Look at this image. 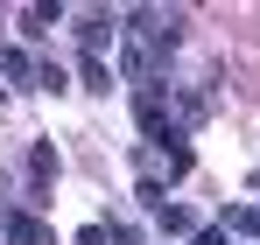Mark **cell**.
Listing matches in <instances>:
<instances>
[{
	"mask_svg": "<svg viewBox=\"0 0 260 245\" xmlns=\"http://www.w3.org/2000/svg\"><path fill=\"white\" fill-rule=\"evenodd\" d=\"M21 175H28V196L49 203V189H56V175H63V154H56V140H49V133H36V140L21 147Z\"/></svg>",
	"mask_w": 260,
	"mask_h": 245,
	"instance_id": "6da1fadb",
	"label": "cell"
},
{
	"mask_svg": "<svg viewBox=\"0 0 260 245\" xmlns=\"http://www.w3.org/2000/svg\"><path fill=\"white\" fill-rule=\"evenodd\" d=\"M113 35H120V14H106V7H78V42H85V56L113 49Z\"/></svg>",
	"mask_w": 260,
	"mask_h": 245,
	"instance_id": "7a4b0ae2",
	"label": "cell"
},
{
	"mask_svg": "<svg viewBox=\"0 0 260 245\" xmlns=\"http://www.w3.org/2000/svg\"><path fill=\"white\" fill-rule=\"evenodd\" d=\"M0 77L14 84V91H36V49H21V42H0Z\"/></svg>",
	"mask_w": 260,
	"mask_h": 245,
	"instance_id": "3957f363",
	"label": "cell"
},
{
	"mask_svg": "<svg viewBox=\"0 0 260 245\" xmlns=\"http://www.w3.org/2000/svg\"><path fill=\"white\" fill-rule=\"evenodd\" d=\"M211 91H197V84H190V91H176V126H183V133H197V126L211 119Z\"/></svg>",
	"mask_w": 260,
	"mask_h": 245,
	"instance_id": "277c9868",
	"label": "cell"
},
{
	"mask_svg": "<svg viewBox=\"0 0 260 245\" xmlns=\"http://www.w3.org/2000/svg\"><path fill=\"white\" fill-rule=\"evenodd\" d=\"M14 21H21V35H28V49H36V42H43L49 28H56V21H63V7H56V0H36V7H21V14H14Z\"/></svg>",
	"mask_w": 260,
	"mask_h": 245,
	"instance_id": "5b68a950",
	"label": "cell"
},
{
	"mask_svg": "<svg viewBox=\"0 0 260 245\" xmlns=\"http://www.w3.org/2000/svg\"><path fill=\"white\" fill-rule=\"evenodd\" d=\"M7 245H56V231H49L36 210H14L7 217Z\"/></svg>",
	"mask_w": 260,
	"mask_h": 245,
	"instance_id": "8992f818",
	"label": "cell"
},
{
	"mask_svg": "<svg viewBox=\"0 0 260 245\" xmlns=\"http://www.w3.org/2000/svg\"><path fill=\"white\" fill-rule=\"evenodd\" d=\"M155 224H162V231H169V238H190V231H197V224H204V217H197V203H176V196H169V203L155 210Z\"/></svg>",
	"mask_w": 260,
	"mask_h": 245,
	"instance_id": "52a82bcc",
	"label": "cell"
},
{
	"mask_svg": "<svg viewBox=\"0 0 260 245\" xmlns=\"http://www.w3.org/2000/svg\"><path fill=\"white\" fill-rule=\"evenodd\" d=\"M218 224H225L232 238H260V203H225V210H218Z\"/></svg>",
	"mask_w": 260,
	"mask_h": 245,
	"instance_id": "ba28073f",
	"label": "cell"
},
{
	"mask_svg": "<svg viewBox=\"0 0 260 245\" xmlns=\"http://www.w3.org/2000/svg\"><path fill=\"white\" fill-rule=\"evenodd\" d=\"M78 84H85L91 98H113V91H120V77H113L99 56H78Z\"/></svg>",
	"mask_w": 260,
	"mask_h": 245,
	"instance_id": "9c48e42d",
	"label": "cell"
},
{
	"mask_svg": "<svg viewBox=\"0 0 260 245\" xmlns=\"http://www.w3.org/2000/svg\"><path fill=\"white\" fill-rule=\"evenodd\" d=\"M36 91H43V98L71 91V70H63V63H49V56H36Z\"/></svg>",
	"mask_w": 260,
	"mask_h": 245,
	"instance_id": "30bf717a",
	"label": "cell"
},
{
	"mask_svg": "<svg viewBox=\"0 0 260 245\" xmlns=\"http://www.w3.org/2000/svg\"><path fill=\"white\" fill-rule=\"evenodd\" d=\"M71 245H113V217H91V224H85Z\"/></svg>",
	"mask_w": 260,
	"mask_h": 245,
	"instance_id": "8fae6325",
	"label": "cell"
},
{
	"mask_svg": "<svg viewBox=\"0 0 260 245\" xmlns=\"http://www.w3.org/2000/svg\"><path fill=\"white\" fill-rule=\"evenodd\" d=\"M190 245H232V231H225V224H197V231H190Z\"/></svg>",
	"mask_w": 260,
	"mask_h": 245,
	"instance_id": "7c38bea8",
	"label": "cell"
},
{
	"mask_svg": "<svg viewBox=\"0 0 260 245\" xmlns=\"http://www.w3.org/2000/svg\"><path fill=\"white\" fill-rule=\"evenodd\" d=\"M0 196H14V175H7V168H0Z\"/></svg>",
	"mask_w": 260,
	"mask_h": 245,
	"instance_id": "4fadbf2b",
	"label": "cell"
},
{
	"mask_svg": "<svg viewBox=\"0 0 260 245\" xmlns=\"http://www.w3.org/2000/svg\"><path fill=\"white\" fill-rule=\"evenodd\" d=\"M246 189H253V196H260V161H253V175H246Z\"/></svg>",
	"mask_w": 260,
	"mask_h": 245,
	"instance_id": "5bb4252c",
	"label": "cell"
},
{
	"mask_svg": "<svg viewBox=\"0 0 260 245\" xmlns=\"http://www.w3.org/2000/svg\"><path fill=\"white\" fill-rule=\"evenodd\" d=\"M7 217H14V210H0V245H7Z\"/></svg>",
	"mask_w": 260,
	"mask_h": 245,
	"instance_id": "9a60e30c",
	"label": "cell"
}]
</instances>
